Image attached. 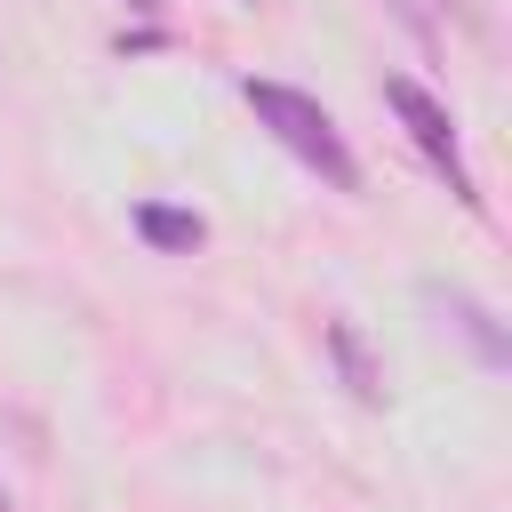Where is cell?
<instances>
[{"mask_svg": "<svg viewBox=\"0 0 512 512\" xmlns=\"http://www.w3.org/2000/svg\"><path fill=\"white\" fill-rule=\"evenodd\" d=\"M240 96H248V112H256V120H264V128H272V136H280V144H288V152H296L312 176H328L336 192H360V160H352V144L336 136V120H328V112H320L304 88L248 80Z\"/></svg>", "mask_w": 512, "mask_h": 512, "instance_id": "cell-1", "label": "cell"}, {"mask_svg": "<svg viewBox=\"0 0 512 512\" xmlns=\"http://www.w3.org/2000/svg\"><path fill=\"white\" fill-rule=\"evenodd\" d=\"M384 104L400 112L408 144H416V152H424V160L448 176V192H456L464 208H480V192H472V168H464V152H456V120H448V104H440V96H424L416 80H400V72L384 80Z\"/></svg>", "mask_w": 512, "mask_h": 512, "instance_id": "cell-2", "label": "cell"}, {"mask_svg": "<svg viewBox=\"0 0 512 512\" xmlns=\"http://www.w3.org/2000/svg\"><path fill=\"white\" fill-rule=\"evenodd\" d=\"M136 232H144L152 248H200L208 224H200L192 208H160V200H144V208H136Z\"/></svg>", "mask_w": 512, "mask_h": 512, "instance_id": "cell-3", "label": "cell"}, {"mask_svg": "<svg viewBox=\"0 0 512 512\" xmlns=\"http://www.w3.org/2000/svg\"><path fill=\"white\" fill-rule=\"evenodd\" d=\"M448 312H456V328L480 344V360H488V368H504V336H496V320H488L472 296H448Z\"/></svg>", "mask_w": 512, "mask_h": 512, "instance_id": "cell-4", "label": "cell"}, {"mask_svg": "<svg viewBox=\"0 0 512 512\" xmlns=\"http://www.w3.org/2000/svg\"><path fill=\"white\" fill-rule=\"evenodd\" d=\"M328 344H336V360H344V376H352V392H360V400H376V368L360 360V336H352V328L336 320V328H328Z\"/></svg>", "mask_w": 512, "mask_h": 512, "instance_id": "cell-5", "label": "cell"}, {"mask_svg": "<svg viewBox=\"0 0 512 512\" xmlns=\"http://www.w3.org/2000/svg\"><path fill=\"white\" fill-rule=\"evenodd\" d=\"M0 512H16V504H8V488H0Z\"/></svg>", "mask_w": 512, "mask_h": 512, "instance_id": "cell-6", "label": "cell"}]
</instances>
